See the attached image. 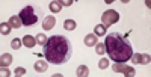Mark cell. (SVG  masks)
Instances as JSON below:
<instances>
[{
  "label": "cell",
  "instance_id": "4fadbf2b",
  "mask_svg": "<svg viewBox=\"0 0 151 77\" xmlns=\"http://www.w3.org/2000/svg\"><path fill=\"white\" fill-rule=\"evenodd\" d=\"M0 63H2V67H9L12 63V55L11 53H3L2 58H0Z\"/></svg>",
  "mask_w": 151,
  "mask_h": 77
},
{
  "label": "cell",
  "instance_id": "44dd1931",
  "mask_svg": "<svg viewBox=\"0 0 151 77\" xmlns=\"http://www.w3.org/2000/svg\"><path fill=\"white\" fill-rule=\"evenodd\" d=\"M107 67H109V59H101L98 62V68L100 70H106Z\"/></svg>",
  "mask_w": 151,
  "mask_h": 77
},
{
  "label": "cell",
  "instance_id": "9a60e30c",
  "mask_svg": "<svg viewBox=\"0 0 151 77\" xmlns=\"http://www.w3.org/2000/svg\"><path fill=\"white\" fill-rule=\"evenodd\" d=\"M64 27L67 30H74L76 27H77V23H76L74 20H65L64 21Z\"/></svg>",
  "mask_w": 151,
  "mask_h": 77
},
{
  "label": "cell",
  "instance_id": "8992f818",
  "mask_svg": "<svg viewBox=\"0 0 151 77\" xmlns=\"http://www.w3.org/2000/svg\"><path fill=\"white\" fill-rule=\"evenodd\" d=\"M130 59H132L133 63H141V65H148V63L151 62V58H150L148 53H144V55L136 53V55H132Z\"/></svg>",
  "mask_w": 151,
  "mask_h": 77
},
{
  "label": "cell",
  "instance_id": "5bb4252c",
  "mask_svg": "<svg viewBox=\"0 0 151 77\" xmlns=\"http://www.w3.org/2000/svg\"><path fill=\"white\" fill-rule=\"evenodd\" d=\"M76 74H77L79 77L89 76V68H88L86 65H79V67H77V71H76Z\"/></svg>",
  "mask_w": 151,
  "mask_h": 77
},
{
  "label": "cell",
  "instance_id": "e0dca14e",
  "mask_svg": "<svg viewBox=\"0 0 151 77\" xmlns=\"http://www.w3.org/2000/svg\"><path fill=\"white\" fill-rule=\"evenodd\" d=\"M106 29H107V27H104L103 24H97L95 27H94V30H95V35H97V36L104 35V33H106Z\"/></svg>",
  "mask_w": 151,
  "mask_h": 77
},
{
  "label": "cell",
  "instance_id": "603a6c76",
  "mask_svg": "<svg viewBox=\"0 0 151 77\" xmlns=\"http://www.w3.org/2000/svg\"><path fill=\"white\" fill-rule=\"evenodd\" d=\"M0 74H2L3 77H9V76H11V71L8 70V67H2V71H0Z\"/></svg>",
  "mask_w": 151,
  "mask_h": 77
},
{
  "label": "cell",
  "instance_id": "ffe728a7",
  "mask_svg": "<svg viewBox=\"0 0 151 77\" xmlns=\"http://www.w3.org/2000/svg\"><path fill=\"white\" fill-rule=\"evenodd\" d=\"M11 47L14 48V50H18V48L21 47V40H18V38L12 40V41H11Z\"/></svg>",
  "mask_w": 151,
  "mask_h": 77
},
{
  "label": "cell",
  "instance_id": "9c48e42d",
  "mask_svg": "<svg viewBox=\"0 0 151 77\" xmlns=\"http://www.w3.org/2000/svg\"><path fill=\"white\" fill-rule=\"evenodd\" d=\"M97 42H98V36H97L95 33H89V35L85 36V44H86L88 47H94Z\"/></svg>",
  "mask_w": 151,
  "mask_h": 77
},
{
  "label": "cell",
  "instance_id": "ac0fdd59",
  "mask_svg": "<svg viewBox=\"0 0 151 77\" xmlns=\"http://www.w3.org/2000/svg\"><path fill=\"white\" fill-rule=\"evenodd\" d=\"M35 38H36V42L40 44V45H45V42H47V40H48L44 33H38Z\"/></svg>",
  "mask_w": 151,
  "mask_h": 77
},
{
  "label": "cell",
  "instance_id": "7402d4cb",
  "mask_svg": "<svg viewBox=\"0 0 151 77\" xmlns=\"http://www.w3.org/2000/svg\"><path fill=\"white\" fill-rule=\"evenodd\" d=\"M14 74H15V76H24V74H26V70H24L23 67H20V68H15Z\"/></svg>",
  "mask_w": 151,
  "mask_h": 77
},
{
  "label": "cell",
  "instance_id": "7c38bea8",
  "mask_svg": "<svg viewBox=\"0 0 151 77\" xmlns=\"http://www.w3.org/2000/svg\"><path fill=\"white\" fill-rule=\"evenodd\" d=\"M62 2H59V0H53V2H50V5H48V8H50V11L53 12V14H58V12H60V9H62Z\"/></svg>",
  "mask_w": 151,
  "mask_h": 77
},
{
  "label": "cell",
  "instance_id": "5b68a950",
  "mask_svg": "<svg viewBox=\"0 0 151 77\" xmlns=\"http://www.w3.org/2000/svg\"><path fill=\"white\" fill-rule=\"evenodd\" d=\"M112 70L115 71V73H121L124 76H127V77H133L136 74V70L130 65H125L124 62H116V63H113L112 65Z\"/></svg>",
  "mask_w": 151,
  "mask_h": 77
},
{
  "label": "cell",
  "instance_id": "30bf717a",
  "mask_svg": "<svg viewBox=\"0 0 151 77\" xmlns=\"http://www.w3.org/2000/svg\"><path fill=\"white\" fill-rule=\"evenodd\" d=\"M9 26H11V27L12 29H20L21 27V26H23V23H21V18L18 17V15H12L11 18H9Z\"/></svg>",
  "mask_w": 151,
  "mask_h": 77
},
{
  "label": "cell",
  "instance_id": "d4e9b609",
  "mask_svg": "<svg viewBox=\"0 0 151 77\" xmlns=\"http://www.w3.org/2000/svg\"><path fill=\"white\" fill-rule=\"evenodd\" d=\"M145 6H147V8H148V9H150V8H151V2H150V0H147V2H145Z\"/></svg>",
  "mask_w": 151,
  "mask_h": 77
},
{
  "label": "cell",
  "instance_id": "8fae6325",
  "mask_svg": "<svg viewBox=\"0 0 151 77\" xmlns=\"http://www.w3.org/2000/svg\"><path fill=\"white\" fill-rule=\"evenodd\" d=\"M47 68H48V63L44 60H38L33 63V70L36 73H44V71H47Z\"/></svg>",
  "mask_w": 151,
  "mask_h": 77
},
{
  "label": "cell",
  "instance_id": "d6986e66",
  "mask_svg": "<svg viewBox=\"0 0 151 77\" xmlns=\"http://www.w3.org/2000/svg\"><path fill=\"white\" fill-rule=\"evenodd\" d=\"M95 53H97V55H104V53H106V45H104L103 42H100V44L97 42V44H95Z\"/></svg>",
  "mask_w": 151,
  "mask_h": 77
},
{
  "label": "cell",
  "instance_id": "6da1fadb",
  "mask_svg": "<svg viewBox=\"0 0 151 77\" xmlns=\"http://www.w3.org/2000/svg\"><path fill=\"white\" fill-rule=\"evenodd\" d=\"M73 44L70 38L64 35H53L50 36L44 45V56L48 63L62 65L67 63L73 56Z\"/></svg>",
  "mask_w": 151,
  "mask_h": 77
},
{
  "label": "cell",
  "instance_id": "cb8c5ba5",
  "mask_svg": "<svg viewBox=\"0 0 151 77\" xmlns=\"http://www.w3.org/2000/svg\"><path fill=\"white\" fill-rule=\"evenodd\" d=\"M74 2H73V0H65V2H62V5H64V6H71Z\"/></svg>",
  "mask_w": 151,
  "mask_h": 77
},
{
  "label": "cell",
  "instance_id": "7a4b0ae2",
  "mask_svg": "<svg viewBox=\"0 0 151 77\" xmlns=\"http://www.w3.org/2000/svg\"><path fill=\"white\" fill-rule=\"evenodd\" d=\"M106 53L113 62H127L133 55V47L127 36L118 32H112L106 36Z\"/></svg>",
  "mask_w": 151,
  "mask_h": 77
},
{
  "label": "cell",
  "instance_id": "3957f363",
  "mask_svg": "<svg viewBox=\"0 0 151 77\" xmlns=\"http://www.w3.org/2000/svg\"><path fill=\"white\" fill-rule=\"evenodd\" d=\"M42 15H44L42 12L36 14V11H35L33 6H26V8H23V9L20 11V14H18V17L21 18L23 26H33Z\"/></svg>",
  "mask_w": 151,
  "mask_h": 77
},
{
  "label": "cell",
  "instance_id": "ba28073f",
  "mask_svg": "<svg viewBox=\"0 0 151 77\" xmlns=\"http://www.w3.org/2000/svg\"><path fill=\"white\" fill-rule=\"evenodd\" d=\"M23 44H24V47H27V48H33L38 42H36V38H35V36H32V35H24Z\"/></svg>",
  "mask_w": 151,
  "mask_h": 77
},
{
  "label": "cell",
  "instance_id": "2e32d148",
  "mask_svg": "<svg viewBox=\"0 0 151 77\" xmlns=\"http://www.w3.org/2000/svg\"><path fill=\"white\" fill-rule=\"evenodd\" d=\"M12 30V27L9 26V23H2L0 24V32H2V35H9Z\"/></svg>",
  "mask_w": 151,
  "mask_h": 77
},
{
  "label": "cell",
  "instance_id": "277c9868",
  "mask_svg": "<svg viewBox=\"0 0 151 77\" xmlns=\"http://www.w3.org/2000/svg\"><path fill=\"white\" fill-rule=\"evenodd\" d=\"M118 20H119V14H118L116 11H113V9L106 11L104 14L101 15V24L104 26V27H109V26L115 24Z\"/></svg>",
  "mask_w": 151,
  "mask_h": 77
},
{
  "label": "cell",
  "instance_id": "52a82bcc",
  "mask_svg": "<svg viewBox=\"0 0 151 77\" xmlns=\"http://www.w3.org/2000/svg\"><path fill=\"white\" fill-rule=\"evenodd\" d=\"M55 24H56L55 15H45L44 20H42V29L44 30H50V29L55 27Z\"/></svg>",
  "mask_w": 151,
  "mask_h": 77
}]
</instances>
